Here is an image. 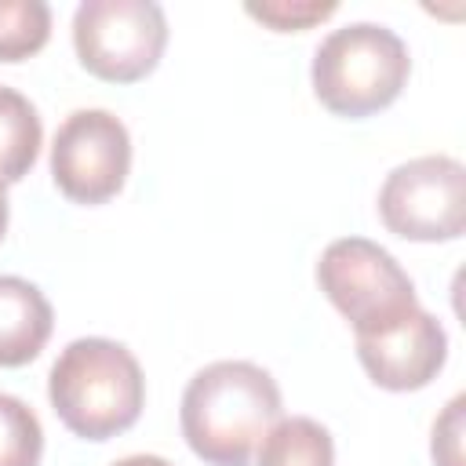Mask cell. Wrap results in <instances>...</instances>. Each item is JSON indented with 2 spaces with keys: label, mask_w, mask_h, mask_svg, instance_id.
Segmentation results:
<instances>
[{
  "label": "cell",
  "mask_w": 466,
  "mask_h": 466,
  "mask_svg": "<svg viewBox=\"0 0 466 466\" xmlns=\"http://www.w3.org/2000/svg\"><path fill=\"white\" fill-rule=\"evenodd\" d=\"M73 47L80 66L106 84L146 80L167 47L164 7L153 0H84L73 15Z\"/></svg>",
  "instance_id": "cell-5"
},
{
  "label": "cell",
  "mask_w": 466,
  "mask_h": 466,
  "mask_svg": "<svg viewBox=\"0 0 466 466\" xmlns=\"http://www.w3.org/2000/svg\"><path fill=\"white\" fill-rule=\"evenodd\" d=\"M411 76L408 44L379 22L331 29L313 51L309 80L317 102L346 120H364L393 106Z\"/></svg>",
  "instance_id": "cell-3"
},
{
  "label": "cell",
  "mask_w": 466,
  "mask_h": 466,
  "mask_svg": "<svg viewBox=\"0 0 466 466\" xmlns=\"http://www.w3.org/2000/svg\"><path fill=\"white\" fill-rule=\"evenodd\" d=\"M277 419L280 386L251 360H215L200 368L178 408L182 437L208 466H251Z\"/></svg>",
  "instance_id": "cell-1"
},
{
  "label": "cell",
  "mask_w": 466,
  "mask_h": 466,
  "mask_svg": "<svg viewBox=\"0 0 466 466\" xmlns=\"http://www.w3.org/2000/svg\"><path fill=\"white\" fill-rule=\"evenodd\" d=\"M47 397L69 433L84 441H109L138 422L146 379L124 342L87 335L73 339L51 364Z\"/></svg>",
  "instance_id": "cell-2"
},
{
  "label": "cell",
  "mask_w": 466,
  "mask_h": 466,
  "mask_svg": "<svg viewBox=\"0 0 466 466\" xmlns=\"http://www.w3.org/2000/svg\"><path fill=\"white\" fill-rule=\"evenodd\" d=\"M466 397L455 393L444 411L437 415L433 422V441H430V451H433V462L437 466H462V433H466Z\"/></svg>",
  "instance_id": "cell-15"
},
{
  "label": "cell",
  "mask_w": 466,
  "mask_h": 466,
  "mask_svg": "<svg viewBox=\"0 0 466 466\" xmlns=\"http://www.w3.org/2000/svg\"><path fill=\"white\" fill-rule=\"evenodd\" d=\"M131 171V135L109 109L69 113L51 142V178L73 204L113 200Z\"/></svg>",
  "instance_id": "cell-7"
},
{
  "label": "cell",
  "mask_w": 466,
  "mask_h": 466,
  "mask_svg": "<svg viewBox=\"0 0 466 466\" xmlns=\"http://www.w3.org/2000/svg\"><path fill=\"white\" fill-rule=\"evenodd\" d=\"M379 218L415 244L459 240L466 229V167L448 153L397 164L379 189Z\"/></svg>",
  "instance_id": "cell-6"
},
{
  "label": "cell",
  "mask_w": 466,
  "mask_h": 466,
  "mask_svg": "<svg viewBox=\"0 0 466 466\" xmlns=\"http://www.w3.org/2000/svg\"><path fill=\"white\" fill-rule=\"evenodd\" d=\"M113 466H171V462L160 459V455H124V459H116Z\"/></svg>",
  "instance_id": "cell-16"
},
{
  "label": "cell",
  "mask_w": 466,
  "mask_h": 466,
  "mask_svg": "<svg viewBox=\"0 0 466 466\" xmlns=\"http://www.w3.org/2000/svg\"><path fill=\"white\" fill-rule=\"evenodd\" d=\"M40 142H44V127L36 116V106L0 84V182H22L29 175V167L40 157Z\"/></svg>",
  "instance_id": "cell-10"
},
{
  "label": "cell",
  "mask_w": 466,
  "mask_h": 466,
  "mask_svg": "<svg viewBox=\"0 0 466 466\" xmlns=\"http://www.w3.org/2000/svg\"><path fill=\"white\" fill-rule=\"evenodd\" d=\"M255 455L258 466H335V441L317 419L288 415L269 426Z\"/></svg>",
  "instance_id": "cell-11"
},
{
  "label": "cell",
  "mask_w": 466,
  "mask_h": 466,
  "mask_svg": "<svg viewBox=\"0 0 466 466\" xmlns=\"http://www.w3.org/2000/svg\"><path fill=\"white\" fill-rule=\"evenodd\" d=\"M55 328L47 295L25 277L0 273V368H22L40 357Z\"/></svg>",
  "instance_id": "cell-9"
},
{
  "label": "cell",
  "mask_w": 466,
  "mask_h": 466,
  "mask_svg": "<svg viewBox=\"0 0 466 466\" xmlns=\"http://www.w3.org/2000/svg\"><path fill=\"white\" fill-rule=\"evenodd\" d=\"M244 11L269 25L273 33H302V29H313L320 25L324 18H331L339 11L335 0H262V4H244Z\"/></svg>",
  "instance_id": "cell-14"
},
{
  "label": "cell",
  "mask_w": 466,
  "mask_h": 466,
  "mask_svg": "<svg viewBox=\"0 0 466 466\" xmlns=\"http://www.w3.org/2000/svg\"><path fill=\"white\" fill-rule=\"evenodd\" d=\"M4 233H7V189L0 182V240H4Z\"/></svg>",
  "instance_id": "cell-17"
},
{
  "label": "cell",
  "mask_w": 466,
  "mask_h": 466,
  "mask_svg": "<svg viewBox=\"0 0 466 466\" xmlns=\"http://www.w3.org/2000/svg\"><path fill=\"white\" fill-rule=\"evenodd\" d=\"M357 360L375 386L411 393L441 375L448 360V331L433 313L415 306L404 320L375 335H357Z\"/></svg>",
  "instance_id": "cell-8"
},
{
  "label": "cell",
  "mask_w": 466,
  "mask_h": 466,
  "mask_svg": "<svg viewBox=\"0 0 466 466\" xmlns=\"http://www.w3.org/2000/svg\"><path fill=\"white\" fill-rule=\"evenodd\" d=\"M51 36V7L44 0H0V62L33 58Z\"/></svg>",
  "instance_id": "cell-12"
},
{
  "label": "cell",
  "mask_w": 466,
  "mask_h": 466,
  "mask_svg": "<svg viewBox=\"0 0 466 466\" xmlns=\"http://www.w3.org/2000/svg\"><path fill=\"white\" fill-rule=\"evenodd\" d=\"M44 455V430L36 411L11 397L0 393V466H40Z\"/></svg>",
  "instance_id": "cell-13"
},
{
  "label": "cell",
  "mask_w": 466,
  "mask_h": 466,
  "mask_svg": "<svg viewBox=\"0 0 466 466\" xmlns=\"http://www.w3.org/2000/svg\"><path fill=\"white\" fill-rule=\"evenodd\" d=\"M317 284L328 302L350 320L353 339L375 335L404 320L419 299L400 262L368 237H339L317 262Z\"/></svg>",
  "instance_id": "cell-4"
}]
</instances>
